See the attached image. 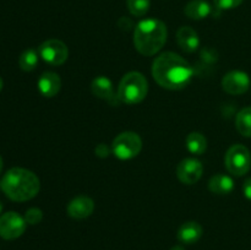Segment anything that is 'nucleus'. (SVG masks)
I'll return each instance as SVG.
<instances>
[{
	"label": "nucleus",
	"instance_id": "nucleus-6",
	"mask_svg": "<svg viewBox=\"0 0 251 250\" xmlns=\"http://www.w3.org/2000/svg\"><path fill=\"white\" fill-rule=\"evenodd\" d=\"M226 168L230 174L242 176L247 174L251 168V154L244 145H233L226 153Z\"/></svg>",
	"mask_w": 251,
	"mask_h": 250
},
{
	"label": "nucleus",
	"instance_id": "nucleus-25",
	"mask_svg": "<svg viewBox=\"0 0 251 250\" xmlns=\"http://www.w3.org/2000/svg\"><path fill=\"white\" fill-rule=\"evenodd\" d=\"M243 193H244L245 198L251 201V178H248L247 180L244 181V185H243Z\"/></svg>",
	"mask_w": 251,
	"mask_h": 250
},
{
	"label": "nucleus",
	"instance_id": "nucleus-9",
	"mask_svg": "<svg viewBox=\"0 0 251 250\" xmlns=\"http://www.w3.org/2000/svg\"><path fill=\"white\" fill-rule=\"evenodd\" d=\"M221 83H222V88L227 93L233 96H239L249 90L250 77L244 71L233 70L226 74Z\"/></svg>",
	"mask_w": 251,
	"mask_h": 250
},
{
	"label": "nucleus",
	"instance_id": "nucleus-17",
	"mask_svg": "<svg viewBox=\"0 0 251 250\" xmlns=\"http://www.w3.org/2000/svg\"><path fill=\"white\" fill-rule=\"evenodd\" d=\"M184 12L191 20H202L211 14V6L205 0H191L186 4Z\"/></svg>",
	"mask_w": 251,
	"mask_h": 250
},
{
	"label": "nucleus",
	"instance_id": "nucleus-8",
	"mask_svg": "<svg viewBox=\"0 0 251 250\" xmlns=\"http://www.w3.org/2000/svg\"><path fill=\"white\" fill-rule=\"evenodd\" d=\"M26 221L17 212L10 211L0 216V237L14 240L21 237L26 230Z\"/></svg>",
	"mask_w": 251,
	"mask_h": 250
},
{
	"label": "nucleus",
	"instance_id": "nucleus-24",
	"mask_svg": "<svg viewBox=\"0 0 251 250\" xmlns=\"http://www.w3.org/2000/svg\"><path fill=\"white\" fill-rule=\"evenodd\" d=\"M95 151H96V156L100 157V158H105V157L109 156L110 150L108 149L107 145H104V144H100V145H98L97 147H96Z\"/></svg>",
	"mask_w": 251,
	"mask_h": 250
},
{
	"label": "nucleus",
	"instance_id": "nucleus-7",
	"mask_svg": "<svg viewBox=\"0 0 251 250\" xmlns=\"http://www.w3.org/2000/svg\"><path fill=\"white\" fill-rule=\"evenodd\" d=\"M39 56L46 63L53 66L63 65L69 56V49L63 41L59 39H48L43 42L38 49Z\"/></svg>",
	"mask_w": 251,
	"mask_h": 250
},
{
	"label": "nucleus",
	"instance_id": "nucleus-5",
	"mask_svg": "<svg viewBox=\"0 0 251 250\" xmlns=\"http://www.w3.org/2000/svg\"><path fill=\"white\" fill-rule=\"evenodd\" d=\"M142 140L136 132L125 131L118 135L112 144V152L119 159L126 161L136 157L141 152Z\"/></svg>",
	"mask_w": 251,
	"mask_h": 250
},
{
	"label": "nucleus",
	"instance_id": "nucleus-27",
	"mask_svg": "<svg viewBox=\"0 0 251 250\" xmlns=\"http://www.w3.org/2000/svg\"><path fill=\"white\" fill-rule=\"evenodd\" d=\"M1 171H2V158L1 156H0V173H1Z\"/></svg>",
	"mask_w": 251,
	"mask_h": 250
},
{
	"label": "nucleus",
	"instance_id": "nucleus-3",
	"mask_svg": "<svg viewBox=\"0 0 251 250\" xmlns=\"http://www.w3.org/2000/svg\"><path fill=\"white\" fill-rule=\"evenodd\" d=\"M166 42L167 27L161 20H144L135 28L134 46L142 55H154L163 48Z\"/></svg>",
	"mask_w": 251,
	"mask_h": 250
},
{
	"label": "nucleus",
	"instance_id": "nucleus-16",
	"mask_svg": "<svg viewBox=\"0 0 251 250\" xmlns=\"http://www.w3.org/2000/svg\"><path fill=\"white\" fill-rule=\"evenodd\" d=\"M208 189L211 193L217 194V195H228L234 189V181L229 175L218 173L211 176L208 180Z\"/></svg>",
	"mask_w": 251,
	"mask_h": 250
},
{
	"label": "nucleus",
	"instance_id": "nucleus-14",
	"mask_svg": "<svg viewBox=\"0 0 251 250\" xmlns=\"http://www.w3.org/2000/svg\"><path fill=\"white\" fill-rule=\"evenodd\" d=\"M61 88V80L58 74L46 71L41 75L38 80V90L44 97H54L59 93Z\"/></svg>",
	"mask_w": 251,
	"mask_h": 250
},
{
	"label": "nucleus",
	"instance_id": "nucleus-21",
	"mask_svg": "<svg viewBox=\"0 0 251 250\" xmlns=\"http://www.w3.org/2000/svg\"><path fill=\"white\" fill-rule=\"evenodd\" d=\"M127 9L134 16H144L149 11L151 1L150 0H127Z\"/></svg>",
	"mask_w": 251,
	"mask_h": 250
},
{
	"label": "nucleus",
	"instance_id": "nucleus-15",
	"mask_svg": "<svg viewBox=\"0 0 251 250\" xmlns=\"http://www.w3.org/2000/svg\"><path fill=\"white\" fill-rule=\"evenodd\" d=\"M202 227L195 221H189L181 225L178 230V239L184 244H194L202 237Z\"/></svg>",
	"mask_w": 251,
	"mask_h": 250
},
{
	"label": "nucleus",
	"instance_id": "nucleus-10",
	"mask_svg": "<svg viewBox=\"0 0 251 250\" xmlns=\"http://www.w3.org/2000/svg\"><path fill=\"white\" fill-rule=\"evenodd\" d=\"M203 166L199 159L185 158L176 167V176L179 180L186 185H193L198 183L202 176Z\"/></svg>",
	"mask_w": 251,
	"mask_h": 250
},
{
	"label": "nucleus",
	"instance_id": "nucleus-13",
	"mask_svg": "<svg viewBox=\"0 0 251 250\" xmlns=\"http://www.w3.org/2000/svg\"><path fill=\"white\" fill-rule=\"evenodd\" d=\"M178 46L186 53H194L200 46V38L198 32L189 26H183L176 32Z\"/></svg>",
	"mask_w": 251,
	"mask_h": 250
},
{
	"label": "nucleus",
	"instance_id": "nucleus-1",
	"mask_svg": "<svg viewBox=\"0 0 251 250\" xmlns=\"http://www.w3.org/2000/svg\"><path fill=\"white\" fill-rule=\"evenodd\" d=\"M194 75L190 64L173 51L157 56L152 65V76L161 87L176 91L186 87Z\"/></svg>",
	"mask_w": 251,
	"mask_h": 250
},
{
	"label": "nucleus",
	"instance_id": "nucleus-18",
	"mask_svg": "<svg viewBox=\"0 0 251 250\" xmlns=\"http://www.w3.org/2000/svg\"><path fill=\"white\" fill-rule=\"evenodd\" d=\"M185 145L190 153L200 156L207 149V140H206V137L201 132L194 131L186 136Z\"/></svg>",
	"mask_w": 251,
	"mask_h": 250
},
{
	"label": "nucleus",
	"instance_id": "nucleus-11",
	"mask_svg": "<svg viewBox=\"0 0 251 250\" xmlns=\"http://www.w3.org/2000/svg\"><path fill=\"white\" fill-rule=\"evenodd\" d=\"M95 210V202L91 198L85 195H81L75 198L69 202L68 215L74 220H85V218L90 217Z\"/></svg>",
	"mask_w": 251,
	"mask_h": 250
},
{
	"label": "nucleus",
	"instance_id": "nucleus-2",
	"mask_svg": "<svg viewBox=\"0 0 251 250\" xmlns=\"http://www.w3.org/2000/svg\"><path fill=\"white\" fill-rule=\"evenodd\" d=\"M41 183L33 172L25 168H11L1 179V189L5 195L14 201H28L39 193Z\"/></svg>",
	"mask_w": 251,
	"mask_h": 250
},
{
	"label": "nucleus",
	"instance_id": "nucleus-12",
	"mask_svg": "<svg viewBox=\"0 0 251 250\" xmlns=\"http://www.w3.org/2000/svg\"><path fill=\"white\" fill-rule=\"evenodd\" d=\"M91 91L93 95L100 100H108L112 105H117L120 100L118 98V95L114 93V88H113L112 81L105 76H98L92 81L91 85Z\"/></svg>",
	"mask_w": 251,
	"mask_h": 250
},
{
	"label": "nucleus",
	"instance_id": "nucleus-19",
	"mask_svg": "<svg viewBox=\"0 0 251 250\" xmlns=\"http://www.w3.org/2000/svg\"><path fill=\"white\" fill-rule=\"evenodd\" d=\"M235 126L240 135L251 137V107H245L240 110L235 118Z\"/></svg>",
	"mask_w": 251,
	"mask_h": 250
},
{
	"label": "nucleus",
	"instance_id": "nucleus-28",
	"mask_svg": "<svg viewBox=\"0 0 251 250\" xmlns=\"http://www.w3.org/2000/svg\"><path fill=\"white\" fill-rule=\"evenodd\" d=\"M2 85H4V83H2V78L0 77V91H1V88H2Z\"/></svg>",
	"mask_w": 251,
	"mask_h": 250
},
{
	"label": "nucleus",
	"instance_id": "nucleus-26",
	"mask_svg": "<svg viewBox=\"0 0 251 250\" xmlns=\"http://www.w3.org/2000/svg\"><path fill=\"white\" fill-rule=\"evenodd\" d=\"M171 250H185V249H184L183 247H180V245H176V247H173V248H172Z\"/></svg>",
	"mask_w": 251,
	"mask_h": 250
},
{
	"label": "nucleus",
	"instance_id": "nucleus-4",
	"mask_svg": "<svg viewBox=\"0 0 251 250\" xmlns=\"http://www.w3.org/2000/svg\"><path fill=\"white\" fill-rule=\"evenodd\" d=\"M149 83L141 73L130 71L125 74L118 87V98L125 104H137L146 98Z\"/></svg>",
	"mask_w": 251,
	"mask_h": 250
},
{
	"label": "nucleus",
	"instance_id": "nucleus-20",
	"mask_svg": "<svg viewBox=\"0 0 251 250\" xmlns=\"http://www.w3.org/2000/svg\"><path fill=\"white\" fill-rule=\"evenodd\" d=\"M38 54L39 53H37V50H34V49H26L19 59V65L21 68V70H34L37 64H38Z\"/></svg>",
	"mask_w": 251,
	"mask_h": 250
},
{
	"label": "nucleus",
	"instance_id": "nucleus-23",
	"mask_svg": "<svg viewBox=\"0 0 251 250\" xmlns=\"http://www.w3.org/2000/svg\"><path fill=\"white\" fill-rule=\"evenodd\" d=\"M213 2L220 10H230L239 6L243 0H213Z\"/></svg>",
	"mask_w": 251,
	"mask_h": 250
},
{
	"label": "nucleus",
	"instance_id": "nucleus-29",
	"mask_svg": "<svg viewBox=\"0 0 251 250\" xmlns=\"http://www.w3.org/2000/svg\"><path fill=\"white\" fill-rule=\"evenodd\" d=\"M1 210H2V205H1V202H0V212H1Z\"/></svg>",
	"mask_w": 251,
	"mask_h": 250
},
{
	"label": "nucleus",
	"instance_id": "nucleus-30",
	"mask_svg": "<svg viewBox=\"0 0 251 250\" xmlns=\"http://www.w3.org/2000/svg\"><path fill=\"white\" fill-rule=\"evenodd\" d=\"M0 186H1V183H0Z\"/></svg>",
	"mask_w": 251,
	"mask_h": 250
},
{
	"label": "nucleus",
	"instance_id": "nucleus-22",
	"mask_svg": "<svg viewBox=\"0 0 251 250\" xmlns=\"http://www.w3.org/2000/svg\"><path fill=\"white\" fill-rule=\"evenodd\" d=\"M24 218L25 221H26L27 225H38V223H41L42 218H43V212H42V210H39V208L32 207L26 211Z\"/></svg>",
	"mask_w": 251,
	"mask_h": 250
}]
</instances>
